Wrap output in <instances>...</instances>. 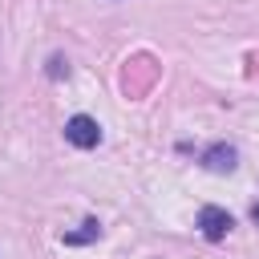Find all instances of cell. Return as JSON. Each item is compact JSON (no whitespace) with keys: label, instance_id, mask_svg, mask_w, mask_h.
<instances>
[{"label":"cell","instance_id":"2","mask_svg":"<svg viewBox=\"0 0 259 259\" xmlns=\"http://www.w3.org/2000/svg\"><path fill=\"white\" fill-rule=\"evenodd\" d=\"M235 227V219L223 210V206H202L198 210V231L210 239V243H219V239H227V231Z\"/></svg>","mask_w":259,"mask_h":259},{"label":"cell","instance_id":"5","mask_svg":"<svg viewBox=\"0 0 259 259\" xmlns=\"http://www.w3.org/2000/svg\"><path fill=\"white\" fill-rule=\"evenodd\" d=\"M251 219H255V223H259V202H255V206H251Z\"/></svg>","mask_w":259,"mask_h":259},{"label":"cell","instance_id":"4","mask_svg":"<svg viewBox=\"0 0 259 259\" xmlns=\"http://www.w3.org/2000/svg\"><path fill=\"white\" fill-rule=\"evenodd\" d=\"M97 235H101V227L89 219V223H85V231H73V235H65V243H89V239H97Z\"/></svg>","mask_w":259,"mask_h":259},{"label":"cell","instance_id":"3","mask_svg":"<svg viewBox=\"0 0 259 259\" xmlns=\"http://www.w3.org/2000/svg\"><path fill=\"white\" fill-rule=\"evenodd\" d=\"M235 162H239V154H235V146H227V142H219V146H210V150L202 154V166H206L210 174H231Z\"/></svg>","mask_w":259,"mask_h":259},{"label":"cell","instance_id":"1","mask_svg":"<svg viewBox=\"0 0 259 259\" xmlns=\"http://www.w3.org/2000/svg\"><path fill=\"white\" fill-rule=\"evenodd\" d=\"M65 138H69L77 150H93V146L101 142V130H97V121H93V117L77 113V117H69V121H65Z\"/></svg>","mask_w":259,"mask_h":259}]
</instances>
